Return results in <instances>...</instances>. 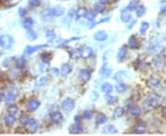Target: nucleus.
Returning <instances> with one entry per match:
<instances>
[{
    "mask_svg": "<svg viewBox=\"0 0 166 136\" xmlns=\"http://www.w3.org/2000/svg\"><path fill=\"white\" fill-rule=\"evenodd\" d=\"M59 70L58 68H56V67H53V68H51L49 70V74H50V76H54V77H56V76H58V74H59Z\"/></svg>",
    "mask_w": 166,
    "mask_h": 136,
    "instance_id": "obj_44",
    "label": "nucleus"
},
{
    "mask_svg": "<svg viewBox=\"0 0 166 136\" xmlns=\"http://www.w3.org/2000/svg\"><path fill=\"white\" fill-rule=\"evenodd\" d=\"M25 59L23 58V57H21V58H20L19 60H17L16 62V67L19 68V69H22L24 66H25Z\"/></svg>",
    "mask_w": 166,
    "mask_h": 136,
    "instance_id": "obj_41",
    "label": "nucleus"
},
{
    "mask_svg": "<svg viewBox=\"0 0 166 136\" xmlns=\"http://www.w3.org/2000/svg\"><path fill=\"white\" fill-rule=\"evenodd\" d=\"M61 1H63V0H61Z\"/></svg>",
    "mask_w": 166,
    "mask_h": 136,
    "instance_id": "obj_56",
    "label": "nucleus"
},
{
    "mask_svg": "<svg viewBox=\"0 0 166 136\" xmlns=\"http://www.w3.org/2000/svg\"><path fill=\"white\" fill-rule=\"evenodd\" d=\"M29 120H30V118L27 116V115H22L20 117V123L22 124V125H26L28 123V121H29Z\"/></svg>",
    "mask_w": 166,
    "mask_h": 136,
    "instance_id": "obj_47",
    "label": "nucleus"
},
{
    "mask_svg": "<svg viewBox=\"0 0 166 136\" xmlns=\"http://www.w3.org/2000/svg\"><path fill=\"white\" fill-rule=\"evenodd\" d=\"M91 117H92V111H85L83 112V118L86 120H90L91 119Z\"/></svg>",
    "mask_w": 166,
    "mask_h": 136,
    "instance_id": "obj_48",
    "label": "nucleus"
},
{
    "mask_svg": "<svg viewBox=\"0 0 166 136\" xmlns=\"http://www.w3.org/2000/svg\"><path fill=\"white\" fill-rule=\"evenodd\" d=\"M100 74H101V76H103V77H109L111 76L112 70L108 64H104L103 65V67L101 68V71H100Z\"/></svg>",
    "mask_w": 166,
    "mask_h": 136,
    "instance_id": "obj_16",
    "label": "nucleus"
},
{
    "mask_svg": "<svg viewBox=\"0 0 166 136\" xmlns=\"http://www.w3.org/2000/svg\"><path fill=\"white\" fill-rule=\"evenodd\" d=\"M147 85L150 87V88H159L161 86V81L158 79V78L155 77H151L147 81Z\"/></svg>",
    "mask_w": 166,
    "mask_h": 136,
    "instance_id": "obj_14",
    "label": "nucleus"
},
{
    "mask_svg": "<svg viewBox=\"0 0 166 136\" xmlns=\"http://www.w3.org/2000/svg\"><path fill=\"white\" fill-rule=\"evenodd\" d=\"M138 0H133L129 3V5L128 6V11H134L137 9L138 7Z\"/></svg>",
    "mask_w": 166,
    "mask_h": 136,
    "instance_id": "obj_38",
    "label": "nucleus"
},
{
    "mask_svg": "<svg viewBox=\"0 0 166 136\" xmlns=\"http://www.w3.org/2000/svg\"><path fill=\"white\" fill-rule=\"evenodd\" d=\"M164 66V60L161 56H157L152 60L151 62V67L153 70H161Z\"/></svg>",
    "mask_w": 166,
    "mask_h": 136,
    "instance_id": "obj_5",
    "label": "nucleus"
},
{
    "mask_svg": "<svg viewBox=\"0 0 166 136\" xmlns=\"http://www.w3.org/2000/svg\"><path fill=\"white\" fill-rule=\"evenodd\" d=\"M41 5V0H29V7H37Z\"/></svg>",
    "mask_w": 166,
    "mask_h": 136,
    "instance_id": "obj_42",
    "label": "nucleus"
},
{
    "mask_svg": "<svg viewBox=\"0 0 166 136\" xmlns=\"http://www.w3.org/2000/svg\"><path fill=\"white\" fill-rule=\"evenodd\" d=\"M48 83H49V79H48L46 76H43L36 82L35 86H36V87H43V86H47Z\"/></svg>",
    "mask_w": 166,
    "mask_h": 136,
    "instance_id": "obj_27",
    "label": "nucleus"
},
{
    "mask_svg": "<svg viewBox=\"0 0 166 136\" xmlns=\"http://www.w3.org/2000/svg\"><path fill=\"white\" fill-rule=\"evenodd\" d=\"M33 26V19L32 17H26V19L23 20L22 22V27L26 29H32V27Z\"/></svg>",
    "mask_w": 166,
    "mask_h": 136,
    "instance_id": "obj_24",
    "label": "nucleus"
},
{
    "mask_svg": "<svg viewBox=\"0 0 166 136\" xmlns=\"http://www.w3.org/2000/svg\"><path fill=\"white\" fill-rule=\"evenodd\" d=\"M126 54H128V47H126V45H123L122 47L119 48L118 52H117V55H116L118 62H123V61L126 59Z\"/></svg>",
    "mask_w": 166,
    "mask_h": 136,
    "instance_id": "obj_9",
    "label": "nucleus"
},
{
    "mask_svg": "<svg viewBox=\"0 0 166 136\" xmlns=\"http://www.w3.org/2000/svg\"><path fill=\"white\" fill-rule=\"evenodd\" d=\"M124 115V109L122 107H117L115 111H113V118L115 119H119Z\"/></svg>",
    "mask_w": 166,
    "mask_h": 136,
    "instance_id": "obj_29",
    "label": "nucleus"
},
{
    "mask_svg": "<svg viewBox=\"0 0 166 136\" xmlns=\"http://www.w3.org/2000/svg\"><path fill=\"white\" fill-rule=\"evenodd\" d=\"M19 109H18V106H16V105H9L7 108V112L11 114V115H16L17 112H18Z\"/></svg>",
    "mask_w": 166,
    "mask_h": 136,
    "instance_id": "obj_36",
    "label": "nucleus"
},
{
    "mask_svg": "<svg viewBox=\"0 0 166 136\" xmlns=\"http://www.w3.org/2000/svg\"><path fill=\"white\" fill-rule=\"evenodd\" d=\"M163 117L166 118V107H164L163 109Z\"/></svg>",
    "mask_w": 166,
    "mask_h": 136,
    "instance_id": "obj_54",
    "label": "nucleus"
},
{
    "mask_svg": "<svg viewBox=\"0 0 166 136\" xmlns=\"http://www.w3.org/2000/svg\"><path fill=\"white\" fill-rule=\"evenodd\" d=\"M93 54V50L91 47H88L86 46L84 48H82L80 49V57L84 59H87V58H90Z\"/></svg>",
    "mask_w": 166,
    "mask_h": 136,
    "instance_id": "obj_10",
    "label": "nucleus"
},
{
    "mask_svg": "<svg viewBox=\"0 0 166 136\" xmlns=\"http://www.w3.org/2000/svg\"><path fill=\"white\" fill-rule=\"evenodd\" d=\"M72 72V66L69 64H64L61 66V74L63 76H67Z\"/></svg>",
    "mask_w": 166,
    "mask_h": 136,
    "instance_id": "obj_17",
    "label": "nucleus"
},
{
    "mask_svg": "<svg viewBox=\"0 0 166 136\" xmlns=\"http://www.w3.org/2000/svg\"><path fill=\"white\" fill-rule=\"evenodd\" d=\"M41 59L45 64H49L52 59V56L50 55V54H42Z\"/></svg>",
    "mask_w": 166,
    "mask_h": 136,
    "instance_id": "obj_40",
    "label": "nucleus"
},
{
    "mask_svg": "<svg viewBox=\"0 0 166 136\" xmlns=\"http://www.w3.org/2000/svg\"><path fill=\"white\" fill-rule=\"evenodd\" d=\"M148 27H150V24H148L147 21H143V22L141 23V26H140V34L145 35Z\"/></svg>",
    "mask_w": 166,
    "mask_h": 136,
    "instance_id": "obj_37",
    "label": "nucleus"
},
{
    "mask_svg": "<svg viewBox=\"0 0 166 136\" xmlns=\"http://www.w3.org/2000/svg\"><path fill=\"white\" fill-rule=\"evenodd\" d=\"M74 121H75V122H77V123H80V121H82V116L76 115L75 117H74Z\"/></svg>",
    "mask_w": 166,
    "mask_h": 136,
    "instance_id": "obj_50",
    "label": "nucleus"
},
{
    "mask_svg": "<svg viewBox=\"0 0 166 136\" xmlns=\"http://www.w3.org/2000/svg\"><path fill=\"white\" fill-rule=\"evenodd\" d=\"M14 45V38L11 35H3L0 37V47L5 50H8Z\"/></svg>",
    "mask_w": 166,
    "mask_h": 136,
    "instance_id": "obj_2",
    "label": "nucleus"
},
{
    "mask_svg": "<svg viewBox=\"0 0 166 136\" xmlns=\"http://www.w3.org/2000/svg\"><path fill=\"white\" fill-rule=\"evenodd\" d=\"M96 16H97V12H96V11L93 9V10H90V11L87 12L85 17H86V19H88V20H90V21H93V20L95 19Z\"/></svg>",
    "mask_w": 166,
    "mask_h": 136,
    "instance_id": "obj_31",
    "label": "nucleus"
},
{
    "mask_svg": "<svg viewBox=\"0 0 166 136\" xmlns=\"http://www.w3.org/2000/svg\"><path fill=\"white\" fill-rule=\"evenodd\" d=\"M129 113H130V115L132 116V117L137 118V117H138L141 114V109H140V108H139V107L136 106V105H133L132 107L129 108Z\"/></svg>",
    "mask_w": 166,
    "mask_h": 136,
    "instance_id": "obj_18",
    "label": "nucleus"
},
{
    "mask_svg": "<svg viewBox=\"0 0 166 136\" xmlns=\"http://www.w3.org/2000/svg\"><path fill=\"white\" fill-rule=\"evenodd\" d=\"M50 10H51V13H52V15H53V17H55L63 16L65 12V7L62 6H55L54 7L50 8Z\"/></svg>",
    "mask_w": 166,
    "mask_h": 136,
    "instance_id": "obj_6",
    "label": "nucleus"
},
{
    "mask_svg": "<svg viewBox=\"0 0 166 136\" xmlns=\"http://www.w3.org/2000/svg\"><path fill=\"white\" fill-rule=\"evenodd\" d=\"M136 22H137L136 20H133L132 22H131V23L129 24V26H128V29H131V28H132L133 26H134V24H136Z\"/></svg>",
    "mask_w": 166,
    "mask_h": 136,
    "instance_id": "obj_52",
    "label": "nucleus"
},
{
    "mask_svg": "<svg viewBox=\"0 0 166 136\" xmlns=\"http://www.w3.org/2000/svg\"><path fill=\"white\" fill-rule=\"evenodd\" d=\"M108 38V34L105 30H98L97 32L94 34V39L97 42H104L106 41Z\"/></svg>",
    "mask_w": 166,
    "mask_h": 136,
    "instance_id": "obj_11",
    "label": "nucleus"
},
{
    "mask_svg": "<svg viewBox=\"0 0 166 136\" xmlns=\"http://www.w3.org/2000/svg\"><path fill=\"white\" fill-rule=\"evenodd\" d=\"M78 76L82 82H88L90 79V72L88 69H81L78 74Z\"/></svg>",
    "mask_w": 166,
    "mask_h": 136,
    "instance_id": "obj_13",
    "label": "nucleus"
},
{
    "mask_svg": "<svg viewBox=\"0 0 166 136\" xmlns=\"http://www.w3.org/2000/svg\"><path fill=\"white\" fill-rule=\"evenodd\" d=\"M26 128L29 130V131L30 133H35V131L38 130V127H39V124H38V121L34 119H30L28 123L25 125Z\"/></svg>",
    "mask_w": 166,
    "mask_h": 136,
    "instance_id": "obj_7",
    "label": "nucleus"
},
{
    "mask_svg": "<svg viewBox=\"0 0 166 136\" xmlns=\"http://www.w3.org/2000/svg\"><path fill=\"white\" fill-rule=\"evenodd\" d=\"M45 37L48 39V40H50V41H54L55 37H56V35L55 33L54 30H52V29H49V30H47L46 33H45Z\"/></svg>",
    "mask_w": 166,
    "mask_h": 136,
    "instance_id": "obj_39",
    "label": "nucleus"
},
{
    "mask_svg": "<svg viewBox=\"0 0 166 136\" xmlns=\"http://www.w3.org/2000/svg\"><path fill=\"white\" fill-rule=\"evenodd\" d=\"M87 12H88L87 8L81 7H80V8H78V9L76 11V17H77V19H80V17H85L86 14H87Z\"/></svg>",
    "mask_w": 166,
    "mask_h": 136,
    "instance_id": "obj_28",
    "label": "nucleus"
},
{
    "mask_svg": "<svg viewBox=\"0 0 166 136\" xmlns=\"http://www.w3.org/2000/svg\"><path fill=\"white\" fill-rule=\"evenodd\" d=\"M105 99H106L107 103H109V104H115L116 102V98H115V96H112L109 94H107Z\"/></svg>",
    "mask_w": 166,
    "mask_h": 136,
    "instance_id": "obj_46",
    "label": "nucleus"
},
{
    "mask_svg": "<svg viewBox=\"0 0 166 136\" xmlns=\"http://www.w3.org/2000/svg\"><path fill=\"white\" fill-rule=\"evenodd\" d=\"M121 20L123 21V22H126L128 23L131 20V14L128 11V10H123L121 13Z\"/></svg>",
    "mask_w": 166,
    "mask_h": 136,
    "instance_id": "obj_25",
    "label": "nucleus"
},
{
    "mask_svg": "<svg viewBox=\"0 0 166 136\" xmlns=\"http://www.w3.org/2000/svg\"><path fill=\"white\" fill-rule=\"evenodd\" d=\"M4 121H5V123H6L7 126L10 127V126H12L13 124H14L15 121H16L15 116H14V115H11V114L8 113L7 115H6L5 118H4Z\"/></svg>",
    "mask_w": 166,
    "mask_h": 136,
    "instance_id": "obj_22",
    "label": "nucleus"
},
{
    "mask_svg": "<svg viewBox=\"0 0 166 136\" xmlns=\"http://www.w3.org/2000/svg\"><path fill=\"white\" fill-rule=\"evenodd\" d=\"M99 3L102 4V5H106L109 3V0H99Z\"/></svg>",
    "mask_w": 166,
    "mask_h": 136,
    "instance_id": "obj_51",
    "label": "nucleus"
},
{
    "mask_svg": "<svg viewBox=\"0 0 166 136\" xmlns=\"http://www.w3.org/2000/svg\"><path fill=\"white\" fill-rule=\"evenodd\" d=\"M103 133H108V134H113V133H117V129L115 128V126H113L112 124H109V125H106L105 127H103Z\"/></svg>",
    "mask_w": 166,
    "mask_h": 136,
    "instance_id": "obj_23",
    "label": "nucleus"
},
{
    "mask_svg": "<svg viewBox=\"0 0 166 136\" xmlns=\"http://www.w3.org/2000/svg\"><path fill=\"white\" fill-rule=\"evenodd\" d=\"M146 13V7L144 6H139L137 7L136 9V14H137V17H143L144 15H145Z\"/></svg>",
    "mask_w": 166,
    "mask_h": 136,
    "instance_id": "obj_34",
    "label": "nucleus"
},
{
    "mask_svg": "<svg viewBox=\"0 0 166 136\" xmlns=\"http://www.w3.org/2000/svg\"><path fill=\"white\" fill-rule=\"evenodd\" d=\"M16 96L14 94H12L10 93V92H8V94L5 96V101L7 104H11L15 101V99H16Z\"/></svg>",
    "mask_w": 166,
    "mask_h": 136,
    "instance_id": "obj_32",
    "label": "nucleus"
},
{
    "mask_svg": "<svg viewBox=\"0 0 166 136\" xmlns=\"http://www.w3.org/2000/svg\"><path fill=\"white\" fill-rule=\"evenodd\" d=\"M94 10L97 12V13H101V12H103L104 10V5H102V4H96L94 6Z\"/></svg>",
    "mask_w": 166,
    "mask_h": 136,
    "instance_id": "obj_45",
    "label": "nucleus"
},
{
    "mask_svg": "<svg viewBox=\"0 0 166 136\" xmlns=\"http://www.w3.org/2000/svg\"><path fill=\"white\" fill-rule=\"evenodd\" d=\"M161 102H163V96L161 95L156 93L150 94L144 102V109L146 111H151V109L159 107Z\"/></svg>",
    "mask_w": 166,
    "mask_h": 136,
    "instance_id": "obj_1",
    "label": "nucleus"
},
{
    "mask_svg": "<svg viewBox=\"0 0 166 136\" xmlns=\"http://www.w3.org/2000/svg\"><path fill=\"white\" fill-rule=\"evenodd\" d=\"M27 106H28L29 111H36L39 107H40V102H39L38 100H36V99H30Z\"/></svg>",
    "mask_w": 166,
    "mask_h": 136,
    "instance_id": "obj_19",
    "label": "nucleus"
},
{
    "mask_svg": "<svg viewBox=\"0 0 166 136\" xmlns=\"http://www.w3.org/2000/svg\"><path fill=\"white\" fill-rule=\"evenodd\" d=\"M41 17H42L43 20L49 21V20H51L52 19H53L54 17H53V15H52L50 9H45V10H43L41 12Z\"/></svg>",
    "mask_w": 166,
    "mask_h": 136,
    "instance_id": "obj_21",
    "label": "nucleus"
},
{
    "mask_svg": "<svg viewBox=\"0 0 166 136\" xmlns=\"http://www.w3.org/2000/svg\"><path fill=\"white\" fill-rule=\"evenodd\" d=\"M146 131V126L145 125H142V124H138L135 127V130H134V133H145Z\"/></svg>",
    "mask_w": 166,
    "mask_h": 136,
    "instance_id": "obj_35",
    "label": "nucleus"
},
{
    "mask_svg": "<svg viewBox=\"0 0 166 136\" xmlns=\"http://www.w3.org/2000/svg\"><path fill=\"white\" fill-rule=\"evenodd\" d=\"M43 47H47V45L41 44V45H35V46H26V48L24 49V52H23V54H24V56L32 55L35 52L39 51V50L42 49V48H43Z\"/></svg>",
    "mask_w": 166,
    "mask_h": 136,
    "instance_id": "obj_4",
    "label": "nucleus"
},
{
    "mask_svg": "<svg viewBox=\"0 0 166 136\" xmlns=\"http://www.w3.org/2000/svg\"><path fill=\"white\" fill-rule=\"evenodd\" d=\"M161 12L164 13V14H166V5H164V7H161Z\"/></svg>",
    "mask_w": 166,
    "mask_h": 136,
    "instance_id": "obj_53",
    "label": "nucleus"
},
{
    "mask_svg": "<svg viewBox=\"0 0 166 136\" xmlns=\"http://www.w3.org/2000/svg\"><path fill=\"white\" fill-rule=\"evenodd\" d=\"M107 121V116L103 113H99L96 116V123L97 124H103Z\"/></svg>",
    "mask_w": 166,
    "mask_h": 136,
    "instance_id": "obj_26",
    "label": "nucleus"
},
{
    "mask_svg": "<svg viewBox=\"0 0 166 136\" xmlns=\"http://www.w3.org/2000/svg\"></svg>",
    "mask_w": 166,
    "mask_h": 136,
    "instance_id": "obj_57",
    "label": "nucleus"
},
{
    "mask_svg": "<svg viewBox=\"0 0 166 136\" xmlns=\"http://www.w3.org/2000/svg\"><path fill=\"white\" fill-rule=\"evenodd\" d=\"M61 107H62V109L65 111L69 112V111H73L74 108H75V102H74L73 99L67 98L63 100L62 104H61Z\"/></svg>",
    "mask_w": 166,
    "mask_h": 136,
    "instance_id": "obj_3",
    "label": "nucleus"
},
{
    "mask_svg": "<svg viewBox=\"0 0 166 136\" xmlns=\"http://www.w3.org/2000/svg\"><path fill=\"white\" fill-rule=\"evenodd\" d=\"M50 119L54 123H59L63 120V115L59 111H53L50 113Z\"/></svg>",
    "mask_w": 166,
    "mask_h": 136,
    "instance_id": "obj_12",
    "label": "nucleus"
},
{
    "mask_svg": "<svg viewBox=\"0 0 166 136\" xmlns=\"http://www.w3.org/2000/svg\"><path fill=\"white\" fill-rule=\"evenodd\" d=\"M128 47L131 48V49H138L139 47V42L138 41L137 37L135 35H132L130 36L128 39Z\"/></svg>",
    "mask_w": 166,
    "mask_h": 136,
    "instance_id": "obj_15",
    "label": "nucleus"
},
{
    "mask_svg": "<svg viewBox=\"0 0 166 136\" xmlns=\"http://www.w3.org/2000/svg\"><path fill=\"white\" fill-rule=\"evenodd\" d=\"M69 133L72 134H78V133H83V127L80 124L75 122L74 124H71L68 128Z\"/></svg>",
    "mask_w": 166,
    "mask_h": 136,
    "instance_id": "obj_8",
    "label": "nucleus"
},
{
    "mask_svg": "<svg viewBox=\"0 0 166 136\" xmlns=\"http://www.w3.org/2000/svg\"><path fill=\"white\" fill-rule=\"evenodd\" d=\"M115 89L117 93H124V92L126 90V85L124 82H118V84L115 86Z\"/></svg>",
    "mask_w": 166,
    "mask_h": 136,
    "instance_id": "obj_30",
    "label": "nucleus"
},
{
    "mask_svg": "<svg viewBox=\"0 0 166 136\" xmlns=\"http://www.w3.org/2000/svg\"><path fill=\"white\" fill-rule=\"evenodd\" d=\"M27 9L24 7H20V9H19V15L20 17H25L26 15H27Z\"/></svg>",
    "mask_w": 166,
    "mask_h": 136,
    "instance_id": "obj_49",
    "label": "nucleus"
},
{
    "mask_svg": "<svg viewBox=\"0 0 166 136\" xmlns=\"http://www.w3.org/2000/svg\"><path fill=\"white\" fill-rule=\"evenodd\" d=\"M101 89L102 91L103 92L104 94H111L112 92H113V86L110 84V83H108V82H104L103 84L102 85V87H101Z\"/></svg>",
    "mask_w": 166,
    "mask_h": 136,
    "instance_id": "obj_20",
    "label": "nucleus"
},
{
    "mask_svg": "<svg viewBox=\"0 0 166 136\" xmlns=\"http://www.w3.org/2000/svg\"><path fill=\"white\" fill-rule=\"evenodd\" d=\"M124 74H125V72H118V73H116L115 76V79L117 82H123L124 81Z\"/></svg>",
    "mask_w": 166,
    "mask_h": 136,
    "instance_id": "obj_43",
    "label": "nucleus"
},
{
    "mask_svg": "<svg viewBox=\"0 0 166 136\" xmlns=\"http://www.w3.org/2000/svg\"><path fill=\"white\" fill-rule=\"evenodd\" d=\"M26 36H27V38L29 39L30 41H34V40H36V39H37L38 35H37V33L35 31H34V30L29 29L27 31V33H26Z\"/></svg>",
    "mask_w": 166,
    "mask_h": 136,
    "instance_id": "obj_33",
    "label": "nucleus"
},
{
    "mask_svg": "<svg viewBox=\"0 0 166 136\" xmlns=\"http://www.w3.org/2000/svg\"><path fill=\"white\" fill-rule=\"evenodd\" d=\"M2 98H4V93H3V92L0 91V101H1V100H2Z\"/></svg>",
    "mask_w": 166,
    "mask_h": 136,
    "instance_id": "obj_55",
    "label": "nucleus"
}]
</instances>
